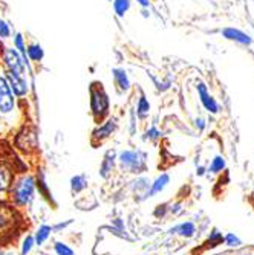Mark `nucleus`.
<instances>
[{
    "instance_id": "nucleus-1",
    "label": "nucleus",
    "mask_w": 254,
    "mask_h": 255,
    "mask_svg": "<svg viewBox=\"0 0 254 255\" xmlns=\"http://www.w3.org/2000/svg\"><path fill=\"white\" fill-rule=\"evenodd\" d=\"M18 222L20 217L14 208L0 203V243L11 239L15 234Z\"/></svg>"
},
{
    "instance_id": "nucleus-2",
    "label": "nucleus",
    "mask_w": 254,
    "mask_h": 255,
    "mask_svg": "<svg viewBox=\"0 0 254 255\" xmlns=\"http://www.w3.org/2000/svg\"><path fill=\"white\" fill-rule=\"evenodd\" d=\"M34 188H35V183L31 176H23L21 179H18L14 183V188H12V197L15 203L17 205L29 203L34 196Z\"/></svg>"
},
{
    "instance_id": "nucleus-3",
    "label": "nucleus",
    "mask_w": 254,
    "mask_h": 255,
    "mask_svg": "<svg viewBox=\"0 0 254 255\" xmlns=\"http://www.w3.org/2000/svg\"><path fill=\"white\" fill-rule=\"evenodd\" d=\"M120 162L121 167L132 171L138 173L146 167V153L143 151H124L120 154Z\"/></svg>"
},
{
    "instance_id": "nucleus-4",
    "label": "nucleus",
    "mask_w": 254,
    "mask_h": 255,
    "mask_svg": "<svg viewBox=\"0 0 254 255\" xmlns=\"http://www.w3.org/2000/svg\"><path fill=\"white\" fill-rule=\"evenodd\" d=\"M109 107V100L106 97V94L103 92V89H92V110H94L95 117L101 118L106 113Z\"/></svg>"
},
{
    "instance_id": "nucleus-5",
    "label": "nucleus",
    "mask_w": 254,
    "mask_h": 255,
    "mask_svg": "<svg viewBox=\"0 0 254 255\" xmlns=\"http://www.w3.org/2000/svg\"><path fill=\"white\" fill-rule=\"evenodd\" d=\"M14 107V98L11 95L9 86L5 78L0 77V110L9 112Z\"/></svg>"
},
{
    "instance_id": "nucleus-6",
    "label": "nucleus",
    "mask_w": 254,
    "mask_h": 255,
    "mask_svg": "<svg viewBox=\"0 0 254 255\" xmlns=\"http://www.w3.org/2000/svg\"><path fill=\"white\" fill-rule=\"evenodd\" d=\"M5 61H6V64H8L9 69H11L9 72H14V74H17V75H21V74H23V61L20 60V57L17 55L15 51H12V49L6 51V54H5Z\"/></svg>"
},
{
    "instance_id": "nucleus-7",
    "label": "nucleus",
    "mask_w": 254,
    "mask_h": 255,
    "mask_svg": "<svg viewBox=\"0 0 254 255\" xmlns=\"http://www.w3.org/2000/svg\"><path fill=\"white\" fill-rule=\"evenodd\" d=\"M198 90H199V97H201V101H202V104H204V107L207 109V110H210L212 113H218L219 112V107H218V104H216V101L209 95V92H207V87H205V84H202V83H199V86H198Z\"/></svg>"
},
{
    "instance_id": "nucleus-8",
    "label": "nucleus",
    "mask_w": 254,
    "mask_h": 255,
    "mask_svg": "<svg viewBox=\"0 0 254 255\" xmlns=\"http://www.w3.org/2000/svg\"><path fill=\"white\" fill-rule=\"evenodd\" d=\"M224 37H227L228 40H235V41H238L241 44H251V41H253L245 32H242L239 29H235V28L224 29Z\"/></svg>"
},
{
    "instance_id": "nucleus-9",
    "label": "nucleus",
    "mask_w": 254,
    "mask_h": 255,
    "mask_svg": "<svg viewBox=\"0 0 254 255\" xmlns=\"http://www.w3.org/2000/svg\"><path fill=\"white\" fill-rule=\"evenodd\" d=\"M8 78L11 81V87L14 89V92L17 95H25L26 90H28V86L25 83V80L21 78V75H17L14 72H9L8 74Z\"/></svg>"
},
{
    "instance_id": "nucleus-10",
    "label": "nucleus",
    "mask_w": 254,
    "mask_h": 255,
    "mask_svg": "<svg viewBox=\"0 0 254 255\" xmlns=\"http://www.w3.org/2000/svg\"><path fill=\"white\" fill-rule=\"evenodd\" d=\"M170 233L173 234V233H179L182 237H193L195 236V233H196V229H195V225L192 223V222H186V223H182V225H179V226H176V228H173V229H170Z\"/></svg>"
},
{
    "instance_id": "nucleus-11",
    "label": "nucleus",
    "mask_w": 254,
    "mask_h": 255,
    "mask_svg": "<svg viewBox=\"0 0 254 255\" xmlns=\"http://www.w3.org/2000/svg\"><path fill=\"white\" fill-rule=\"evenodd\" d=\"M169 180H170L169 174H161V176L152 183V188H150V191H149L147 196H155V194L161 193V191H163V190L166 188V185L169 183Z\"/></svg>"
},
{
    "instance_id": "nucleus-12",
    "label": "nucleus",
    "mask_w": 254,
    "mask_h": 255,
    "mask_svg": "<svg viewBox=\"0 0 254 255\" xmlns=\"http://www.w3.org/2000/svg\"><path fill=\"white\" fill-rule=\"evenodd\" d=\"M51 231H52V228H51V226H48V225L40 226V228H38V231H37V234H35L34 242H35L37 245H41L43 242H46V239H48V237L51 236Z\"/></svg>"
},
{
    "instance_id": "nucleus-13",
    "label": "nucleus",
    "mask_w": 254,
    "mask_h": 255,
    "mask_svg": "<svg viewBox=\"0 0 254 255\" xmlns=\"http://www.w3.org/2000/svg\"><path fill=\"white\" fill-rule=\"evenodd\" d=\"M113 156H115L113 151H109V153L106 154V159H104L103 165H101V170H100V173H101L103 177H107L109 173H110L112 168H113Z\"/></svg>"
},
{
    "instance_id": "nucleus-14",
    "label": "nucleus",
    "mask_w": 254,
    "mask_h": 255,
    "mask_svg": "<svg viewBox=\"0 0 254 255\" xmlns=\"http://www.w3.org/2000/svg\"><path fill=\"white\" fill-rule=\"evenodd\" d=\"M9 182H11V173L8 168L5 167H0V191H3L9 187Z\"/></svg>"
},
{
    "instance_id": "nucleus-15",
    "label": "nucleus",
    "mask_w": 254,
    "mask_h": 255,
    "mask_svg": "<svg viewBox=\"0 0 254 255\" xmlns=\"http://www.w3.org/2000/svg\"><path fill=\"white\" fill-rule=\"evenodd\" d=\"M113 75H115V80L118 81V84H120V87H121L123 90L129 89V80H127V75H126L124 71H121V69H115V71H113Z\"/></svg>"
},
{
    "instance_id": "nucleus-16",
    "label": "nucleus",
    "mask_w": 254,
    "mask_h": 255,
    "mask_svg": "<svg viewBox=\"0 0 254 255\" xmlns=\"http://www.w3.org/2000/svg\"><path fill=\"white\" fill-rule=\"evenodd\" d=\"M71 188L74 193H80L81 190L86 188V179L84 176H75L71 179Z\"/></svg>"
},
{
    "instance_id": "nucleus-17",
    "label": "nucleus",
    "mask_w": 254,
    "mask_h": 255,
    "mask_svg": "<svg viewBox=\"0 0 254 255\" xmlns=\"http://www.w3.org/2000/svg\"><path fill=\"white\" fill-rule=\"evenodd\" d=\"M113 130H115V121H109L104 127L95 130V131H94V136H95V137H106V136L112 134Z\"/></svg>"
},
{
    "instance_id": "nucleus-18",
    "label": "nucleus",
    "mask_w": 254,
    "mask_h": 255,
    "mask_svg": "<svg viewBox=\"0 0 254 255\" xmlns=\"http://www.w3.org/2000/svg\"><path fill=\"white\" fill-rule=\"evenodd\" d=\"M130 2L129 0H115V11H117L118 15H124V12L129 9Z\"/></svg>"
},
{
    "instance_id": "nucleus-19",
    "label": "nucleus",
    "mask_w": 254,
    "mask_h": 255,
    "mask_svg": "<svg viewBox=\"0 0 254 255\" xmlns=\"http://www.w3.org/2000/svg\"><path fill=\"white\" fill-rule=\"evenodd\" d=\"M149 109H150V106H149L147 100L144 97H141L140 98V103H138V115H140L141 118H144L146 115L149 113Z\"/></svg>"
},
{
    "instance_id": "nucleus-20",
    "label": "nucleus",
    "mask_w": 254,
    "mask_h": 255,
    "mask_svg": "<svg viewBox=\"0 0 254 255\" xmlns=\"http://www.w3.org/2000/svg\"><path fill=\"white\" fill-rule=\"evenodd\" d=\"M225 168V160L221 157V156H216L215 159H213V164H212V167H210V171L212 173H218V171H222Z\"/></svg>"
},
{
    "instance_id": "nucleus-21",
    "label": "nucleus",
    "mask_w": 254,
    "mask_h": 255,
    "mask_svg": "<svg viewBox=\"0 0 254 255\" xmlns=\"http://www.w3.org/2000/svg\"><path fill=\"white\" fill-rule=\"evenodd\" d=\"M28 54H29V57L32 58V60H41V57H43V51H41V48L40 46H31V48L28 49Z\"/></svg>"
},
{
    "instance_id": "nucleus-22",
    "label": "nucleus",
    "mask_w": 254,
    "mask_h": 255,
    "mask_svg": "<svg viewBox=\"0 0 254 255\" xmlns=\"http://www.w3.org/2000/svg\"><path fill=\"white\" fill-rule=\"evenodd\" d=\"M55 252L57 255H74V251L63 243H55Z\"/></svg>"
},
{
    "instance_id": "nucleus-23",
    "label": "nucleus",
    "mask_w": 254,
    "mask_h": 255,
    "mask_svg": "<svg viewBox=\"0 0 254 255\" xmlns=\"http://www.w3.org/2000/svg\"><path fill=\"white\" fill-rule=\"evenodd\" d=\"M34 243H35L34 242V237H31V236L26 237L25 242H23V246H21V255H26L31 251V248L34 246Z\"/></svg>"
},
{
    "instance_id": "nucleus-24",
    "label": "nucleus",
    "mask_w": 254,
    "mask_h": 255,
    "mask_svg": "<svg viewBox=\"0 0 254 255\" xmlns=\"http://www.w3.org/2000/svg\"><path fill=\"white\" fill-rule=\"evenodd\" d=\"M224 242H225L228 246H241V240H239L235 234H228V236L224 239Z\"/></svg>"
},
{
    "instance_id": "nucleus-25",
    "label": "nucleus",
    "mask_w": 254,
    "mask_h": 255,
    "mask_svg": "<svg viewBox=\"0 0 254 255\" xmlns=\"http://www.w3.org/2000/svg\"><path fill=\"white\" fill-rule=\"evenodd\" d=\"M38 191L48 199V200H51V194H49V191H48V187H46V183H44V180H43V177L38 180Z\"/></svg>"
},
{
    "instance_id": "nucleus-26",
    "label": "nucleus",
    "mask_w": 254,
    "mask_h": 255,
    "mask_svg": "<svg viewBox=\"0 0 254 255\" xmlns=\"http://www.w3.org/2000/svg\"><path fill=\"white\" fill-rule=\"evenodd\" d=\"M9 35V28L8 25L3 21V20H0V37H8Z\"/></svg>"
},
{
    "instance_id": "nucleus-27",
    "label": "nucleus",
    "mask_w": 254,
    "mask_h": 255,
    "mask_svg": "<svg viewBox=\"0 0 254 255\" xmlns=\"http://www.w3.org/2000/svg\"><path fill=\"white\" fill-rule=\"evenodd\" d=\"M15 46H17V49H18L23 55H26V49H25V46H23L21 35H17V37H15Z\"/></svg>"
},
{
    "instance_id": "nucleus-28",
    "label": "nucleus",
    "mask_w": 254,
    "mask_h": 255,
    "mask_svg": "<svg viewBox=\"0 0 254 255\" xmlns=\"http://www.w3.org/2000/svg\"><path fill=\"white\" fill-rule=\"evenodd\" d=\"M166 206H167V205H158V206H156V211H155V216H156V217L164 216V213H166Z\"/></svg>"
},
{
    "instance_id": "nucleus-29",
    "label": "nucleus",
    "mask_w": 254,
    "mask_h": 255,
    "mask_svg": "<svg viewBox=\"0 0 254 255\" xmlns=\"http://www.w3.org/2000/svg\"><path fill=\"white\" fill-rule=\"evenodd\" d=\"M161 136V133L156 130V128H150L149 131H147V136L146 137H150V139H156V137H159Z\"/></svg>"
},
{
    "instance_id": "nucleus-30",
    "label": "nucleus",
    "mask_w": 254,
    "mask_h": 255,
    "mask_svg": "<svg viewBox=\"0 0 254 255\" xmlns=\"http://www.w3.org/2000/svg\"><path fill=\"white\" fill-rule=\"evenodd\" d=\"M72 223V220H67V222H64V223H58V225H55L54 226V231H60V229H64L66 226H69Z\"/></svg>"
},
{
    "instance_id": "nucleus-31",
    "label": "nucleus",
    "mask_w": 254,
    "mask_h": 255,
    "mask_svg": "<svg viewBox=\"0 0 254 255\" xmlns=\"http://www.w3.org/2000/svg\"><path fill=\"white\" fill-rule=\"evenodd\" d=\"M196 126H199V128L202 130V128H204V120H198V121H196Z\"/></svg>"
},
{
    "instance_id": "nucleus-32",
    "label": "nucleus",
    "mask_w": 254,
    "mask_h": 255,
    "mask_svg": "<svg viewBox=\"0 0 254 255\" xmlns=\"http://www.w3.org/2000/svg\"><path fill=\"white\" fill-rule=\"evenodd\" d=\"M138 2H140L143 6H147L149 5V0H138Z\"/></svg>"
},
{
    "instance_id": "nucleus-33",
    "label": "nucleus",
    "mask_w": 254,
    "mask_h": 255,
    "mask_svg": "<svg viewBox=\"0 0 254 255\" xmlns=\"http://www.w3.org/2000/svg\"><path fill=\"white\" fill-rule=\"evenodd\" d=\"M198 174H204V168H199L198 170Z\"/></svg>"
},
{
    "instance_id": "nucleus-34",
    "label": "nucleus",
    "mask_w": 254,
    "mask_h": 255,
    "mask_svg": "<svg viewBox=\"0 0 254 255\" xmlns=\"http://www.w3.org/2000/svg\"><path fill=\"white\" fill-rule=\"evenodd\" d=\"M0 255H9V254H5V252H0Z\"/></svg>"
}]
</instances>
